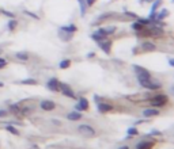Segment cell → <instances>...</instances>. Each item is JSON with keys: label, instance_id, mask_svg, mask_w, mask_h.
I'll use <instances>...</instances> for the list:
<instances>
[{"label": "cell", "instance_id": "cell-1", "mask_svg": "<svg viewBox=\"0 0 174 149\" xmlns=\"http://www.w3.org/2000/svg\"><path fill=\"white\" fill-rule=\"evenodd\" d=\"M78 132L80 133L82 136H84V137H94V136L97 134L95 129H94L91 125H88V123H83V125H80L78 128Z\"/></svg>", "mask_w": 174, "mask_h": 149}, {"label": "cell", "instance_id": "cell-2", "mask_svg": "<svg viewBox=\"0 0 174 149\" xmlns=\"http://www.w3.org/2000/svg\"><path fill=\"white\" fill-rule=\"evenodd\" d=\"M133 69L136 71V75H137L139 81H145V80H150L151 79V75H150V72H148L147 69L141 68V66H139V65H133Z\"/></svg>", "mask_w": 174, "mask_h": 149}, {"label": "cell", "instance_id": "cell-3", "mask_svg": "<svg viewBox=\"0 0 174 149\" xmlns=\"http://www.w3.org/2000/svg\"><path fill=\"white\" fill-rule=\"evenodd\" d=\"M167 103V96L166 95H155V96L151 99V104L155 107L163 106V104Z\"/></svg>", "mask_w": 174, "mask_h": 149}, {"label": "cell", "instance_id": "cell-4", "mask_svg": "<svg viewBox=\"0 0 174 149\" xmlns=\"http://www.w3.org/2000/svg\"><path fill=\"white\" fill-rule=\"evenodd\" d=\"M139 83H140L141 87L147 88V90H159V88L162 87V84H160V83L151 81V79H150V80H145V81H139Z\"/></svg>", "mask_w": 174, "mask_h": 149}, {"label": "cell", "instance_id": "cell-5", "mask_svg": "<svg viewBox=\"0 0 174 149\" xmlns=\"http://www.w3.org/2000/svg\"><path fill=\"white\" fill-rule=\"evenodd\" d=\"M59 90L63 92V95H65V96L68 98H75V94L74 91H72V88L69 87L68 84H64V83H60L59 84Z\"/></svg>", "mask_w": 174, "mask_h": 149}, {"label": "cell", "instance_id": "cell-6", "mask_svg": "<svg viewBox=\"0 0 174 149\" xmlns=\"http://www.w3.org/2000/svg\"><path fill=\"white\" fill-rule=\"evenodd\" d=\"M40 107L42 110H45V111H52V110H55L56 103L53 102V100H42V102L40 103Z\"/></svg>", "mask_w": 174, "mask_h": 149}, {"label": "cell", "instance_id": "cell-7", "mask_svg": "<svg viewBox=\"0 0 174 149\" xmlns=\"http://www.w3.org/2000/svg\"><path fill=\"white\" fill-rule=\"evenodd\" d=\"M116 31V26H109V27H105V28H98L97 33L99 35H103V37H107L110 34H113Z\"/></svg>", "mask_w": 174, "mask_h": 149}, {"label": "cell", "instance_id": "cell-8", "mask_svg": "<svg viewBox=\"0 0 174 149\" xmlns=\"http://www.w3.org/2000/svg\"><path fill=\"white\" fill-rule=\"evenodd\" d=\"M88 109V100L86 98H80L79 99V103L76 104V110L78 111H84V110Z\"/></svg>", "mask_w": 174, "mask_h": 149}, {"label": "cell", "instance_id": "cell-9", "mask_svg": "<svg viewBox=\"0 0 174 149\" xmlns=\"http://www.w3.org/2000/svg\"><path fill=\"white\" fill-rule=\"evenodd\" d=\"M98 45L101 46V49H102L103 52L106 53V54H109V53H110V47H112V43H110V41L103 39V41H101V42H98Z\"/></svg>", "mask_w": 174, "mask_h": 149}, {"label": "cell", "instance_id": "cell-10", "mask_svg": "<svg viewBox=\"0 0 174 149\" xmlns=\"http://www.w3.org/2000/svg\"><path fill=\"white\" fill-rule=\"evenodd\" d=\"M141 49H143L144 52H154V50L157 49V46H155V43L150 42V41H145V42L141 43Z\"/></svg>", "mask_w": 174, "mask_h": 149}, {"label": "cell", "instance_id": "cell-11", "mask_svg": "<svg viewBox=\"0 0 174 149\" xmlns=\"http://www.w3.org/2000/svg\"><path fill=\"white\" fill-rule=\"evenodd\" d=\"M59 80L57 79H50L48 81V88L50 91H53V92H56V91H59Z\"/></svg>", "mask_w": 174, "mask_h": 149}, {"label": "cell", "instance_id": "cell-12", "mask_svg": "<svg viewBox=\"0 0 174 149\" xmlns=\"http://www.w3.org/2000/svg\"><path fill=\"white\" fill-rule=\"evenodd\" d=\"M154 147L153 141H140L137 145H136V149H150Z\"/></svg>", "mask_w": 174, "mask_h": 149}, {"label": "cell", "instance_id": "cell-13", "mask_svg": "<svg viewBox=\"0 0 174 149\" xmlns=\"http://www.w3.org/2000/svg\"><path fill=\"white\" fill-rule=\"evenodd\" d=\"M97 107H98V110H99L101 113H106V111H110V110H112V104H109V103H101V102H98L97 103Z\"/></svg>", "mask_w": 174, "mask_h": 149}, {"label": "cell", "instance_id": "cell-14", "mask_svg": "<svg viewBox=\"0 0 174 149\" xmlns=\"http://www.w3.org/2000/svg\"><path fill=\"white\" fill-rule=\"evenodd\" d=\"M158 114H159V111L155 109H145L143 111V115L145 118H151V117H155V115H158Z\"/></svg>", "mask_w": 174, "mask_h": 149}, {"label": "cell", "instance_id": "cell-15", "mask_svg": "<svg viewBox=\"0 0 174 149\" xmlns=\"http://www.w3.org/2000/svg\"><path fill=\"white\" fill-rule=\"evenodd\" d=\"M67 118L69 119V121H79V119L82 118V114L79 111H72V113L67 114Z\"/></svg>", "mask_w": 174, "mask_h": 149}, {"label": "cell", "instance_id": "cell-16", "mask_svg": "<svg viewBox=\"0 0 174 149\" xmlns=\"http://www.w3.org/2000/svg\"><path fill=\"white\" fill-rule=\"evenodd\" d=\"M60 30H63V31H65V33H75V31L78 30V27L75 26V24H68V26H64V27H61Z\"/></svg>", "mask_w": 174, "mask_h": 149}, {"label": "cell", "instance_id": "cell-17", "mask_svg": "<svg viewBox=\"0 0 174 149\" xmlns=\"http://www.w3.org/2000/svg\"><path fill=\"white\" fill-rule=\"evenodd\" d=\"M167 15H169V11H167V9H162L158 15H155V20H163Z\"/></svg>", "mask_w": 174, "mask_h": 149}, {"label": "cell", "instance_id": "cell-18", "mask_svg": "<svg viewBox=\"0 0 174 149\" xmlns=\"http://www.w3.org/2000/svg\"><path fill=\"white\" fill-rule=\"evenodd\" d=\"M15 57H17L18 60H21V61H27V60H29V54L25 52H18L17 54H15Z\"/></svg>", "mask_w": 174, "mask_h": 149}, {"label": "cell", "instance_id": "cell-19", "mask_svg": "<svg viewBox=\"0 0 174 149\" xmlns=\"http://www.w3.org/2000/svg\"><path fill=\"white\" fill-rule=\"evenodd\" d=\"M78 3H79V6H80V14L84 15L86 14V8H87L86 2H84V0H78Z\"/></svg>", "mask_w": 174, "mask_h": 149}, {"label": "cell", "instance_id": "cell-20", "mask_svg": "<svg viewBox=\"0 0 174 149\" xmlns=\"http://www.w3.org/2000/svg\"><path fill=\"white\" fill-rule=\"evenodd\" d=\"M69 65H71V60H61V61H60V64H59V66H60L61 69L68 68Z\"/></svg>", "mask_w": 174, "mask_h": 149}, {"label": "cell", "instance_id": "cell-21", "mask_svg": "<svg viewBox=\"0 0 174 149\" xmlns=\"http://www.w3.org/2000/svg\"><path fill=\"white\" fill-rule=\"evenodd\" d=\"M11 110L14 111L15 114H19V115H22V113H23V110H21V107L18 106V104H11Z\"/></svg>", "mask_w": 174, "mask_h": 149}, {"label": "cell", "instance_id": "cell-22", "mask_svg": "<svg viewBox=\"0 0 174 149\" xmlns=\"http://www.w3.org/2000/svg\"><path fill=\"white\" fill-rule=\"evenodd\" d=\"M6 129H7V132L12 133V134H14V136H19V132H18L17 129L14 128V126H11V125H7V126H6Z\"/></svg>", "mask_w": 174, "mask_h": 149}, {"label": "cell", "instance_id": "cell-23", "mask_svg": "<svg viewBox=\"0 0 174 149\" xmlns=\"http://www.w3.org/2000/svg\"><path fill=\"white\" fill-rule=\"evenodd\" d=\"M132 28H133L135 31H141V30H144V26L141 23H139V22H136V23L132 24Z\"/></svg>", "mask_w": 174, "mask_h": 149}, {"label": "cell", "instance_id": "cell-24", "mask_svg": "<svg viewBox=\"0 0 174 149\" xmlns=\"http://www.w3.org/2000/svg\"><path fill=\"white\" fill-rule=\"evenodd\" d=\"M21 83H22V84H30V85H36V84H37V81L34 80V79H25V80H22Z\"/></svg>", "mask_w": 174, "mask_h": 149}, {"label": "cell", "instance_id": "cell-25", "mask_svg": "<svg viewBox=\"0 0 174 149\" xmlns=\"http://www.w3.org/2000/svg\"><path fill=\"white\" fill-rule=\"evenodd\" d=\"M105 38H106V37L99 35L98 33H94V34H93V39H94V41H97V42H101V41H103Z\"/></svg>", "mask_w": 174, "mask_h": 149}, {"label": "cell", "instance_id": "cell-26", "mask_svg": "<svg viewBox=\"0 0 174 149\" xmlns=\"http://www.w3.org/2000/svg\"><path fill=\"white\" fill-rule=\"evenodd\" d=\"M17 20H14V19H12V20H10L8 22V28H10V30H14L15 27H17Z\"/></svg>", "mask_w": 174, "mask_h": 149}, {"label": "cell", "instance_id": "cell-27", "mask_svg": "<svg viewBox=\"0 0 174 149\" xmlns=\"http://www.w3.org/2000/svg\"><path fill=\"white\" fill-rule=\"evenodd\" d=\"M110 17H112V14H109V12H107V14H103V15H101V17L98 18V22H102V20H105V19L110 18Z\"/></svg>", "mask_w": 174, "mask_h": 149}, {"label": "cell", "instance_id": "cell-28", "mask_svg": "<svg viewBox=\"0 0 174 149\" xmlns=\"http://www.w3.org/2000/svg\"><path fill=\"white\" fill-rule=\"evenodd\" d=\"M137 129H136V128H131V129H128V134L129 136H136V134H137Z\"/></svg>", "mask_w": 174, "mask_h": 149}, {"label": "cell", "instance_id": "cell-29", "mask_svg": "<svg viewBox=\"0 0 174 149\" xmlns=\"http://www.w3.org/2000/svg\"><path fill=\"white\" fill-rule=\"evenodd\" d=\"M84 2H86V6H87V7H91V6H93L94 3L97 2V0H84Z\"/></svg>", "mask_w": 174, "mask_h": 149}, {"label": "cell", "instance_id": "cell-30", "mask_svg": "<svg viewBox=\"0 0 174 149\" xmlns=\"http://www.w3.org/2000/svg\"><path fill=\"white\" fill-rule=\"evenodd\" d=\"M125 14L126 15H128V17H132V18H136V19H137L139 17H137V15H136L135 14V12H129V11H125Z\"/></svg>", "mask_w": 174, "mask_h": 149}, {"label": "cell", "instance_id": "cell-31", "mask_svg": "<svg viewBox=\"0 0 174 149\" xmlns=\"http://www.w3.org/2000/svg\"><path fill=\"white\" fill-rule=\"evenodd\" d=\"M26 14H27V15H30V17H31V18H34V19H38V17H37L36 14H33V12H30V11H26Z\"/></svg>", "mask_w": 174, "mask_h": 149}, {"label": "cell", "instance_id": "cell-32", "mask_svg": "<svg viewBox=\"0 0 174 149\" xmlns=\"http://www.w3.org/2000/svg\"><path fill=\"white\" fill-rule=\"evenodd\" d=\"M3 12H4V14L7 15V17H10V18H14V17H15V15L12 14V12H8V11H3Z\"/></svg>", "mask_w": 174, "mask_h": 149}, {"label": "cell", "instance_id": "cell-33", "mask_svg": "<svg viewBox=\"0 0 174 149\" xmlns=\"http://www.w3.org/2000/svg\"><path fill=\"white\" fill-rule=\"evenodd\" d=\"M6 115H7V113H6L4 110H0V117H2V118H4Z\"/></svg>", "mask_w": 174, "mask_h": 149}, {"label": "cell", "instance_id": "cell-34", "mask_svg": "<svg viewBox=\"0 0 174 149\" xmlns=\"http://www.w3.org/2000/svg\"><path fill=\"white\" fill-rule=\"evenodd\" d=\"M151 134H160V133L158 130H153V132H151Z\"/></svg>", "mask_w": 174, "mask_h": 149}, {"label": "cell", "instance_id": "cell-35", "mask_svg": "<svg viewBox=\"0 0 174 149\" xmlns=\"http://www.w3.org/2000/svg\"><path fill=\"white\" fill-rule=\"evenodd\" d=\"M118 149H129V147H128V145H124V147H120Z\"/></svg>", "mask_w": 174, "mask_h": 149}, {"label": "cell", "instance_id": "cell-36", "mask_svg": "<svg viewBox=\"0 0 174 149\" xmlns=\"http://www.w3.org/2000/svg\"><path fill=\"white\" fill-rule=\"evenodd\" d=\"M169 65H170V66H173V65H174V61H173L172 58H170V61H169Z\"/></svg>", "mask_w": 174, "mask_h": 149}, {"label": "cell", "instance_id": "cell-37", "mask_svg": "<svg viewBox=\"0 0 174 149\" xmlns=\"http://www.w3.org/2000/svg\"><path fill=\"white\" fill-rule=\"evenodd\" d=\"M0 62H2V64H6V60H4V58H2V57H0Z\"/></svg>", "mask_w": 174, "mask_h": 149}, {"label": "cell", "instance_id": "cell-38", "mask_svg": "<svg viewBox=\"0 0 174 149\" xmlns=\"http://www.w3.org/2000/svg\"><path fill=\"white\" fill-rule=\"evenodd\" d=\"M4 65H6V64H2V62H0V68H3Z\"/></svg>", "mask_w": 174, "mask_h": 149}, {"label": "cell", "instance_id": "cell-39", "mask_svg": "<svg viewBox=\"0 0 174 149\" xmlns=\"http://www.w3.org/2000/svg\"><path fill=\"white\" fill-rule=\"evenodd\" d=\"M143 2H154V0H143Z\"/></svg>", "mask_w": 174, "mask_h": 149}, {"label": "cell", "instance_id": "cell-40", "mask_svg": "<svg viewBox=\"0 0 174 149\" xmlns=\"http://www.w3.org/2000/svg\"><path fill=\"white\" fill-rule=\"evenodd\" d=\"M3 85H4V84H3V83H0V88H2V87H3Z\"/></svg>", "mask_w": 174, "mask_h": 149}]
</instances>
